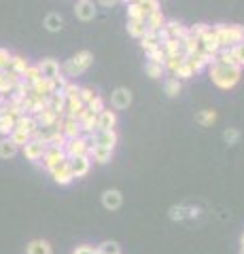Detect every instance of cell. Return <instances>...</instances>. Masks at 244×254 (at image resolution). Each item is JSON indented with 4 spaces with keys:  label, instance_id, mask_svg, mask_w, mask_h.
Masks as SVG:
<instances>
[{
    "label": "cell",
    "instance_id": "obj_1",
    "mask_svg": "<svg viewBox=\"0 0 244 254\" xmlns=\"http://www.w3.org/2000/svg\"><path fill=\"white\" fill-rule=\"evenodd\" d=\"M208 76L219 89H234L242 78V68L240 66H232L221 60H215L208 66Z\"/></svg>",
    "mask_w": 244,
    "mask_h": 254
},
{
    "label": "cell",
    "instance_id": "obj_2",
    "mask_svg": "<svg viewBox=\"0 0 244 254\" xmlns=\"http://www.w3.org/2000/svg\"><path fill=\"white\" fill-rule=\"evenodd\" d=\"M212 32H215L221 49H230L234 45L244 43V26H240V23H232V26H227V23H217V26L212 28Z\"/></svg>",
    "mask_w": 244,
    "mask_h": 254
},
{
    "label": "cell",
    "instance_id": "obj_3",
    "mask_svg": "<svg viewBox=\"0 0 244 254\" xmlns=\"http://www.w3.org/2000/svg\"><path fill=\"white\" fill-rule=\"evenodd\" d=\"M91 64H93V53L91 51H79L77 55H73V58L62 66V72H64L66 78H75L79 74H83Z\"/></svg>",
    "mask_w": 244,
    "mask_h": 254
},
{
    "label": "cell",
    "instance_id": "obj_4",
    "mask_svg": "<svg viewBox=\"0 0 244 254\" xmlns=\"http://www.w3.org/2000/svg\"><path fill=\"white\" fill-rule=\"evenodd\" d=\"M89 144L93 146H104V148H113L117 146V142H119V136H117L115 129H96L93 133H89Z\"/></svg>",
    "mask_w": 244,
    "mask_h": 254
},
{
    "label": "cell",
    "instance_id": "obj_5",
    "mask_svg": "<svg viewBox=\"0 0 244 254\" xmlns=\"http://www.w3.org/2000/svg\"><path fill=\"white\" fill-rule=\"evenodd\" d=\"M89 138L87 136H79V138H70L66 140L64 144V153L68 159H75V157H83L89 153Z\"/></svg>",
    "mask_w": 244,
    "mask_h": 254
},
{
    "label": "cell",
    "instance_id": "obj_6",
    "mask_svg": "<svg viewBox=\"0 0 244 254\" xmlns=\"http://www.w3.org/2000/svg\"><path fill=\"white\" fill-rule=\"evenodd\" d=\"M49 172H51V178L56 180L58 185H62V187H66V185H70V182L75 180L73 170H70V161H68V159H64V161H60L58 165H53V168H51Z\"/></svg>",
    "mask_w": 244,
    "mask_h": 254
},
{
    "label": "cell",
    "instance_id": "obj_7",
    "mask_svg": "<svg viewBox=\"0 0 244 254\" xmlns=\"http://www.w3.org/2000/svg\"><path fill=\"white\" fill-rule=\"evenodd\" d=\"M45 148H47V144H43L41 140L30 138V140L26 142V144L21 146V153H23V157H26L28 161L41 163V159H43V155H45Z\"/></svg>",
    "mask_w": 244,
    "mask_h": 254
},
{
    "label": "cell",
    "instance_id": "obj_8",
    "mask_svg": "<svg viewBox=\"0 0 244 254\" xmlns=\"http://www.w3.org/2000/svg\"><path fill=\"white\" fill-rule=\"evenodd\" d=\"M58 129H60L62 133H64L66 140L83 136V131H81V125H79V121H77V119H73V117H66V115H62Z\"/></svg>",
    "mask_w": 244,
    "mask_h": 254
},
{
    "label": "cell",
    "instance_id": "obj_9",
    "mask_svg": "<svg viewBox=\"0 0 244 254\" xmlns=\"http://www.w3.org/2000/svg\"><path fill=\"white\" fill-rule=\"evenodd\" d=\"M70 161V170H73V176L75 178H85L91 170V159L89 155H83V157H75V159H68Z\"/></svg>",
    "mask_w": 244,
    "mask_h": 254
},
{
    "label": "cell",
    "instance_id": "obj_10",
    "mask_svg": "<svg viewBox=\"0 0 244 254\" xmlns=\"http://www.w3.org/2000/svg\"><path fill=\"white\" fill-rule=\"evenodd\" d=\"M75 15L81 21H91L98 15V9H96V4H93V0H77Z\"/></svg>",
    "mask_w": 244,
    "mask_h": 254
},
{
    "label": "cell",
    "instance_id": "obj_11",
    "mask_svg": "<svg viewBox=\"0 0 244 254\" xmlns=\"http://www.w3.org/2000/svg\"><path fill=\"white\" fill-rule=\"evenodd\" d=\"M64 159H68V157H66V153H64V148L47 146V148H45V155H43V159H41V163L45 165L47 170H51L53 165H58L60 161H64Z\"/></svg>",
    "mask_w": 244,
    "mask_h": 254
},
{
    "label": "cell",
    "instance_id": "obj_12",
    "mask_svg": "<svg viewBox=\"0 0 244 254\" xmlns=\"http://www.w3.org/2000/svg\"><path fill=\"white\" fill-rule=\"evenodd\" d=\"M111 104L115 110H125L132 104V91L125 89V87H117L111 93Z\"/></svg>",
    "mask_w": 244,
    "mask_h": 254
},
{
    "label": "cell",
    "instance_id": "obj_13",
    "mask_svg": "<svg viewBox=\"0 0 244 254\" xmlns=\"http://www.w3.org/2000/svg\"><path fill=\"white\" fill-rule=\"evenodd\" d=\"M121 203H123V195H121V190H117V189H108L102 193V205L108 210V212H115V210H119L121 208Z\"/></svg>",
    "mask_w": 244,
    "mask_h": 254
},
{
    "label": "cell",
    "instance_id": "obj_14",
    "mask_svg": "<svg viewBox=\"0 0 244 254\" xmlns=\"http://www.w3.org/2000/svg\"><path fill=\"white\" fill-rule=\"evenodd\" d=\"M38 66V70H41V76H45V78H56V76H60L62 74V66L60 64L53 60V58H45V60H41L36 64Z\"/></svg>",
    "mask_w": 244,
    "mask_h": 254
},
{
    "label": "cell",
    "instance_id": "obj_15",
    "mask_svg": "<svg viewBox=\"0 0 244 254\" xmlns=\"http://www.w3.org/2000/svg\"><path fill=\"white\" fill-rule=\"evenodd\" d=\"M19 81H21V76L11 72V70H6V72H0V95H6V93L11 95Z\"/></svg>",
    "mask_w": 244,
    "mask_h": 254
},
{
    "label": "cell",
    "instance_id": "obj_16",
    "mask_svg": "<svg viewBox=\"0 0 244 254\" xmlns=\"http://www.w3.org/2000/svg\"><path fill=\"white\" fill-rule=\"evenodd\" d=\"M15 129H21V131H26L30 138L34 136V131L38 129V123H36V119L32 115H26L23 113L17 121H15Z\"/></svg>",
    "mask_w": 244,
    "mask_h": 254
},
{
    "label": "cell",
    "instance_id": "obj_17",
    "mask_svg": "<svg viewBox=\"0 0 244 254\" xmlns=\"http://www.w3.org/2000/svg\"><path fill=\"white\" fill-rule=\"evenodd\" d=\"M79 125H81V131L89 136V133H93L98 129V115L91 113V110H85L83 117L79 119Z\"/></svg>",
    "mask_w": 244,
    "mask_h": 254
},
{
    "label": "cell",
    "instance_id": "obj_18",
    "mask_svg": "<svg viewBox=\"0 0 244 254\" xmlns=\"http://www.w3.org/2000/svg\"><path fill=\"white\" fill-rule=\"evenodd\" d=\"M113 153L115 150L113 148H104V146H89V159L91 161H96V163H108L113 159Z\"/></svg>",
    "mask_w": 244,
    "mask_h": 254
},
{
    "label": "cell",
    "instance_id": "obj_19",
    "mask_svg": "<svg viewBox=\"0 0 244 254\" xmlns=\"http://www.w3.org/2000/svg\"><path fill=\"white\" fill-rule=\"evenodd\" d=\"M117 127V113L115 110L104 108L98 113V129H115Z\"/></svg>",
    "mask_w": 244,
    "mask_h": 254
},
{
    "label": "cell",
    "instance_id": "obj_20",
    "mask_svg": "<svg viewBox=\"0 0 244 254\" xmlns=\"http://www.w3.org/2000/svg\"><path fill=\"white\" fill-rule=\"evenodd\" d=\"M30 91L36 93V95H45V98H49V95L53 93V87H51V81H49V78L41 76L38 81H34L32 85H30Z\"/></svg>",
    "mask_w": 244,
    "mask_h": 254
},
{
    "label": "cell",
    "instance_id": "obj_21",
    "mask_svg": "<svg viewBox=\"0 0 244 254\" xmlns=\"http://www.w3.org/2000/svg\"><path fill=\"white\" fill-rule=\"evenodd\" d=\"M166 28L170 32V38H176V41H185L189 36V28L178 21H166Z\"/></svg>",
    "mask_w": 244,
    "mask_h": 254
},
{
    "label": "cell",
    "instance_id": "obj_22",
    "mask_svg": "<svg viewBox=\"0 0 244 254\" xmlns=\"http://www.w3.org/2000/svg\"><path fill=\"white\" fill-rule=\"evenodd\" d=\"M162 49L166 51L168 58H185L183 55V45H180V41H176V38H168V41L162 45Z\"/></svg>",
    "mask_w": 244,
    "mask_h": 254
},
{
    "label": "cell",
    "instance_id": "obj_23",
    "mask_svg": "<svg viewBox=\"0 0 244 254\" xmlns=\"http://www.w3.org/2000/svg\"><path fill=\"white\" fill-rule=\"evenodd\" d=\"M47 106H49L53 113H58V115H64V108H66V98L62 95L60 91L58 93H51L49 98H47Z\"/></svg>",
    "mask_w": 244,
    "mask_h": 254
},
{
    "label": "cell",
    "instance_id": "obj_24",
    "mask_svg": "<svg viewBox=\"0 0 244 254\" xmlns=\"http://www.w3.org/2000/svg\"><path fill=\"white\" fill-rule=\"evenodd\" d=\"M17 150H19V146L15 144L11 138L0 140V159H13L15 155H17Z\"/></svg>",
    "mask_w": 244,
    "mask_h": 254
},
{
    "label": "cell",
    "instance_id": "obj_25",
    "mask_svg": "<svg viewBox=\"0 0 244 254\" xmlns=\"http://www.w3.org/2000/svg\"><path fill=\"white\" fill-rule=\"evenodd\" d=\"M145 23H147V30H149V32H157L160 28H163V23H166V17H163L162 11H155V13H151V15H147Z\"/></svg>",
    "mask_w": 244,
    "mask_h": 254
},
{
    "label": "cell",
    "instance_id": "obj_26",
    "mask_svg": "<svg viewBox=\"0 0 244 254\" xmlns=\"http://www.w3.org/2000/svg\"><path fill=\"white\" fill-rule=\"evenodd\" d=\"M128 34L134 38H143L147 34L145 19H128Z\"/></svg>",
    "mask_w": 244,
    "mask_h": 254
},
{
    "label": "cell",
    "instance_id": "obj_27",
    "mask_svg": "<svg viewBox=\"0 0 244 254\" xmlns=\"http://www.w3.org/2000/svg\"><path fill=\"white\" fill-rule=\"evenodd\" d=\"M43 26L49 30V32H60L62 28H64V19H62L60 13H49L43 21Z\"/></svg>",
    "mask_w": 244,
    "mask_h": 254
},
{
    "label": "cell",
    "instance_id": "obj_28",
    "mask_svg": "<svg viewBox=\"0 0 244 254\" xmlns=\"http://www.w3.org/2000/svg\"><path fill=\"white\" fill-rule=\"evenodd\" d=\"M26 254H51V246L45 240H34V242L28 244Z\"/></svg>",
    "mask_w": 244,
    "mask_h": 254
},
{
    "label": "cell",
    "instance_id": "obj_29",
    "mask_svg": "<svg viewBox=\"0 0 244 254\" xmlns=\"http://www.w3.org/2000/svg\"><path fill=\"white\" fill-rule=\"evenodd\" d=\"M140 41V47L149 53V51H153L155 47H160V38H157V32H149L147 30V34L143 36V38H138Z\"/></svg>",
    "mask_w": 244,
    "mask_h": 254
},
{
    "label": "cell",
    "instance_id": "obj_30",
    "mask_svg": "<svg viewBox=\"0 0 244 254\" xmlns=\"http://www.w3.org/2000/svg\"><path fill=\"white\" fill-rule=\"evenodd\" d=\"M180 89H183V85H180V81L176 76L166 78V83H163V91H166L168 98H176V95L180 93Z\"/></svg>",
    "mask_w": 244,
    "mask_h": 254
},
{
    "label": "cell",
    "instance_id": "obj_31",
    "mask_svg": "<svg viewBox=\"0 0 244 254\" xmlns=\"http://www.w3.org/2000/svg\"><path fill=\"white\" fill-rule=\"evenodd\" d=\"M174 76L178 78V81H187V78H191V76H195V68L191 66V62H189L187 58L183 60V64H180V68L174 72Z\"/></svg>",
    "mask_w": 244,
    "mask_h": 254
},
{
    "label": "cell",
    "instance_id": "obj_32",
    "mask_svg": "<svg viewBox=\"0 0 244 254\" xmlns=\"http://www.w3.org/2000/svg\"><path fill=\"white\" fill-rule=\"evenodd\" d=\"M128 19H147V11H145V6L143 2H130L128 4Z\"/></svg>",
    "mask_w": 244,
    "mask_h": 254
},
{
    "label": "cell",
    "instance_id": "obj_33",
    "mask_svg": "<svg viewBox=\"0 0 244 254\" xmlns=\"http://www.w3.org/2000/svg\"><path fill=\"white\" fill-rule=\"evenodd\" d=\"M30 66L26 58H21V55H13V62H11V72H15L17 76H21L26 72V68Z\"/></svg>",
    "mask_w": 244,
    "mask_h": 254
},
{
    "label": "cell",
    "instance_id": "obj_34",
    "mask_svg": "<svg viewBox=\"0 0 244 254\" xmlns=\"http://www.w3.org/2000/svg\"><path fill=\"white\" fill-rule=\"evenodd\" d=\"M13 129H15V119H11L9 115H0V133L4 138H9Z\"/></svg>",
    "mask_w": 244,
    "mask_h": 254
},
{
    "label": "cell",
    "instance_id": "obj_35",
    "mask_svg": "<svg viewBox=\"0 0 244 254\" xmlns=\"http://www.w3.org/2000/svg\"><path fill=\"white\" fill-rule=\"evenodd\" d=\"M195 121L200 125H212L217 121V113L215 110H200V113L195 115Z\"/></svg>",
    "mask_w": 244,
    "mask_h": 254
},
{
    "label": "cell",
    "instance_id": "obj_36",
    "mask_svg": "<svg viewBox=\"0 0 244 254\" xmlns=\"http://www.w3.org/2000/svg\"><path fill=\"white\" fill-rule=\"evenodd\" d=\"M38 78H41V70H38V66H28L26 72L21 74V81L26 85H32L34 81H38Z\"/></svg>",
    "mask_w": 244,
    "mask_h": 254
},
{
    "label": "cell",
    "instance_id": "obj_37",
    "mask_svg": "<svg viewBox=\"0 0 244 254\" xmlns=\"http://www.w3.org/2000/svg\"><path fill=\"white\" fill-rule=\"evenodd\" d=\"M96 252L98 254H121V248H119V244L117 242H104V244L98 246Z\"/></svg>",
    "mask_w": 244,
    "mask_h": 254
},
{
    "label": "cell",
    "instance_id": "obj_38",
    "mask_svg": "<svg viewBox=\"0 0 244 254\" xmlns=\"http://www.w3.org/2000/svg\"><path fill=\"white\" fill-rule=\"evenodd\" d=\"M147 55H149V62L162 64V66H163V64H166V60H168V55H166V51L162 49V45H160V47H155L153 51H149Z\"/></svg>",
    "mask_w": 244,
    "mask_h": 254
},
{
    "label": "cell",
    "instance_id": "obj_39",
    "mask_svg": "<svg viewBox=\"0 0 244 254\" xmlns=\"http://www.w3.org/2000/svg\"><path fill=\"white\" fill-rule=\"evenodd\" d=\"M79 91H81V87H79L77 83H73V81H68V83L64 85V89H62L60 93L64 95L66 100H73V98H79Z\"/></svg>",
    "mask_w": 244,
    "mask_h": 254
},
{
    "label": "cell",
    "instance_id": "obj_40",
    "mask_svg": "<svg viewBox=\"0 0 244 254\" xmlns=\"http://www.w3.org/2000/svg\"><path fill=\"white\" fill-rule=\"evenodd\" d=\"M145 70H147V74L151 76V78H162L163 72H166L162 64H155V62H147V68Z\"/></svg>",
    "mask_w": 244,
    "mask_h": 254
},
{
    "label": "cell",
    "instance_id": "obj_41",
    "mask_svg": "<svg viewBox=\"0 0 244 254\" xmlns=\"http://www.w3.org/2000/svg\"><path fill=\"white\" fill-rule=\"evenodd\" d=\"M189 216V208L185 205H172L170 208V218L172 220H185Z\"/></svg>",
    "mask_w": 244,
    "mask_h": 254
},
{
    "label": "cell",
    "instance_id": "obj_42",
    "mask_svg": "<svg viewBox=\"0 0 244 254\" xmlns=\"http://www.w3.org/2000/svg\"><path fill=\"white\" fill-rule=\"evenodd\" d=\"M11 62H13V53H9L6 49H0V72L11 70Z\"/></svg>",
    "mask_w": 244,
    "mask_h": 254
},
{
    "label": "cell",
    "instance_id": "obj_43",
    "mask_svg": "<svg viewBox=\"0 0 244 254\" xmlns=\"http://www.w3.org/2000/svg\"><path fill=\"white\" fill-rule=\"evenodd\" d=\"M223 140L227 142V144H238V140H240V131L236 129V127H227V129L223 131Z\"/></svg>",
    "mask_w": 244,
    "mask_h": 254
},
{
    "label": "cell",
    "instance_id": "obj_44",
    "mask_svg": "<svg viewBox=\"0 0 244 254\" xmlns=\"http://www.w3.org/2000/svg\"><path fill=\"white\" fill-rule=\"evenodd\" d=\"M9 138H11V140H13V142H15V144H17L19 148H21V146H23V144H26V142L30 140L28 133H26V131H21V129H13Z\"/></svg>",
    "mask_w": 244,
    "mask_h": 254
},
{
    "label": "cell",
    "instance_id": "obj_45",
    "mask_svg": "<svg viewBox=\"0 0 244 254\" xmlns=\"http://www.w3.org/2000/svg\"><path fill=\"white\" fill-rule=\"evenodd\" d=\"M96 95H98V93H96V91H93V89H91V87H81V91H79V100H81V102H83V104H85V106H87V104H89V102H91L93 98H96Z\"/></svg>",
    "mask_w": 244,
    "mask_h": 254
},
{
    "label": "cell",
    "instance_id": "obj_46",
    "mask_svg": "<svg viewBox=\"0 0 244 254\" xmlns=\"http://www.w3.org/2000/svg\"><path fill=\"white\" fill-rule=\"evenodd\" d=\"M183 60H185V58H168V60H166V64H163V70H168V72L174 74L176 70L180 68V64H183Z\"/></svg>",
    "mask_w": 244,
    "mask_h": 254
},
{
    "label": "cell",
    "instance_id": "obj_47",
    "mask_svg": "<svg viewBox=\"0 0 244 254\" xmlns=\"http://www.w3.org/2000/svg\"><path fill=\"white\" fill-rule=\"evenodd\" d=\"M232 53H234L236 62H238V66H240V68H244V43L234 45V47H232Z\"/></svg>",
    "mask_w": 244,
    "mask_h": 254
},
{
    "label": "cell",
    "instance_id": "obj_48",
    "mask_svg": "<svg viewBox=\"0 0 244 254\" xmlns=\"http://www.w3.org/2000/svg\"><path fill=\"white\" fill-rule=\"evenodd\" d=\"M208 30H210V26H208V23H195L193 28H189V34H191V36H195V38H202V36L206 34Z\"/></svg>",
    "mask_w": 244,
    "mask_h": 254
},
{
    "label": "cell",
    "instance_id": "obj_49",
    "mask_svg": "<svg viewBox=\"0 0 244 254\" xmlns=\"http://www.w3.org/2000/svg\"><path fill=\"white\" fill-rule=\"evenodd\" d=\"M87 110H91V113H102V110H104V100L100 98V95H96V98H93L89 104H87Z\"/></svg>",
    "mask_w": 244,
    "mask_h": 254
},
{
    "label": "cell",
    "instance_id": "obj_50",
    "mask_svg": "<svg viewBox=\"0 0 244 254\" xmlns=\"http://www.w3.org/2000/svg\"><path fill=\"white\" fill-rule=\"evenodd\" d=\"M68 83V78L64 76V74H60V76H56V78H51V87H53V93H58V91H62L64 89V85Z\"/></svg>",
    "mask_w": 244,
    "mask_h": 254
},
{
    "label": "cell",
    "instance_id": "obj_51",
    "mask_svg": "<svg viewBox=\"0 0 244 254\" xmlns=\"http://www.w3.org/2000/svg\"><path fill=\"white\" fill-rule=\"evenodd\" d=\"M143 6H145L147 15H151V13H155V11H162V4H160V0H145V2H143Z\"/></svg>",
    "mask_w": 244,
    "mask_h": 254
},
{
    "label": "cell",
    "instance_id": "obj_52",
    "mask_svg": "<svg viewBox=\"0 0 244 254\" xmlns=\"http://www.w3.org/2000/svg\"><path fill=\"white\" fill-rule=\"evenodd\" d=\"M73 254H98L93 246H77V250Z\"/></svg>",
    "mask_w": 244,
    "mask_h": 254
},
{
    "label": "cell",
    "instance_id": "obj_53",
    "mask_svg": "<svg viewBox=\"0 0 244 254\" xmlns=\"http://www.w3.org/2000/svg\"><path fill=\"white\" fill-rule=\"evenodd\" d=\"M98 2L102 4V6H115L119 0H98Z\"/></svg>",
    "mask_w": 244,
    "mask_h": 254
},
{
    "label": "cell",
    "instance_id": "obj_54",
    "mask_svg": "<svg viewBox=\"0 0 244 254\" xmlns=\"http://www.w3.org/2000/svg\"><path fill=\"white\" fill-rule=\"evenodd\" d=\"M189 216H191V218L200 216V208H189Z\"/></svg>",
    "mask_w": 244,
    "mask_h": 254
},
{
    "label": "cell",
    "instance_id": "obj_55",
    "mask_svg": "<svg viewBox=\"0 0 244 254\" xmlns=\"http://www.w3.org/2000/svg\"><path fill=\"white\" fill-rule=\"evenodd\" d=\"M121 2H125V4H130V2H134V0H121ZM136 2H145V0H136Z\"/></svg>",
    "mask_w": 244,
    "mask_h": 254
},
{
    "label": "cell",
    "instance_id": "obj_56",
    "mask_svg": "<svg viewBox=\"0 0 244 254\" xmlns=\"http://www.w3.org/2000/svg\"><path fill=\"white\" fill-rule=\"evenodd\" d=\"M240 246H242V250H244V233L240 235Z\"/></svg>",
    "mask_w": 244,
    "mask_h": 254
},
{
    "label": "cell",
    "instance_id": "obj_57",
    "mask_svg": "<svg viewBox=\"0 0 244 254\" xmlns=\"http://www.w3.org/2000/svg\"><path fill=\"white\" fill-rule=\"evenodd\" d=\"M240 254H244V250H240Z\"/></svg>",
    "mask_w": 244,
    "mask_h": 254
}]
</instances>
